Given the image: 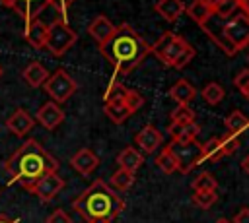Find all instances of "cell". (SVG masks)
<instances>
[{
    "instance_id": "28",
    "label": "cell",
    "mask_w": 249,
    "mask_h": 223,
    "mask_svg": "<svg viewBox=\"0 0 249 223\" xmlns=\"http://www.w3.org/2000/svg\"><path fill=\"white\" fill-rule=\"evenodd\" d=\"M216 188H218V180L210 173H200L193 180V190L195 192H216Z\"/></svg>"
},
{
    "instance_id": "26",
    "label": "cell",
    "mask_w": 249,
    "mask_h": 223,
    "mask_svg": "<svg viewBox=\"0 0 249 223\" xmlns=\"http://www.w3.org/2000/svg\"><path fill=\"white\" fill-rule=\"evenodd\" d=\"M171 122L173 124H179V126H187L191 122H195V111L189 107V105H177L173 111H171Z\"/></svg>"
},
{
    "instance_id": "16",
    "label": "cell",
    "mask_w": 249,
    "mask_h": 223,
    "mask_svg": "<svg viewBox=\"0 0 249 223\" xmlns=\"http://www.w3.org/2000/svg\"><path fill=\"white\" fill-rule=\"evenodd\" d=\"M23 39L37 50L45 48V43H47V23H43L39 17L37 19H31L23 25Z\"/></svg>"
},
{
    "instance_id": "4",
    "label": "cell",
    "mask_w": 249,
    "mask_h": 223,
    "mask_svg": "<svg viewBox=\"0 0 249 223\" xmlns=\"http://www.w3.org/2000/svg\"><path fill=\"white\" fill-rule=\"evenodd\" d=\"M150 52H154L163 64L177 68V70L185 68L195 58L193 45H189L181 35L171 33V31L161 33V37L156 41V45L150 47Z\"/></svg>"
},
{
    "instance_id": "20",
    "label": "cell",
    "mask_w": 249,
    "mask_h": 223,
    "mask_svg": "<svg viewBox=\"0 0 249 223\" xmlns=\"http://www.w3.org/2000/svg\"><path fill=\"white\" fill-rule=\"evenodd\" d=\"M154 10L165 21H177L185 14V4L181 0H158L154 4Z\"/></svg>"
},
{
    "instance_id": "37",
    "label": "cell",
    "mask_w": 249,
    "mask_h": 223,
    "mask_svg": "<svg viewBox=\"0 0 249 223\" xmlns=\"http://www.w3.org/2000/svg\"><path fill=\"white\" fill-rule=\"evenodd\" d=\"M47 2H49V6H53V8L60 14L62 19H66V12H68V8H70L76 0H47Z\"/></svg>"
},
{
    "instance_id": "7",
    "label": "cell",
    "mask_w": 249,
    "mask_h": 223,
    "mask_svg": "<svg viewBox=\"0 0 249 223\" xmlns=\"http://www.w3.org/2000/svg\"><path fill=\"white\" fill-rule=\"evenodd\" d=\"M222 31H224L226 41H228L235 50L245 48V47L249 45V16L243 14L241 10H237L231 17L224 19Z\"/></svg>"
},
{
    "instance_id": "44",
    "label": "cell",
    "mask_w": 249,
    "mask_h": 223,
    "mask_svg": "<svg viewBox=\"0 0 249 223\" xmlns=\"http://www.w3.org/2000/svg\"><path fill=\"white\" fill-rule=\"evenodd\" d=\"M241 169H243V171H245V173L249 175V155H247V157H245V159L241 161Z\"/></svg>"
},
{
    "instance_id": "17",
    "label": "cell",
    "mask_w": 249,
    "mask_h": 223,
    "mask_svg": "<svg viewBox=\"0 0 249 223\" xmlns=\"http://www.w3.org/2000/svg\"><path fill=\"white\" fill-rule=\"evenodd\" d=\"M115 27H117V25H113V21H111L109 17L97 16V17H93V19L89 21L88 33H89V37H91L97 45H101V43H105V41L115 33Z\"/></svg>"
},
{
    "instance_id": "33",
    "label": "cell",
    "mask_w": 249,
    "mask_h": 223,
    "mask_svg": "<svg viewBox=\"0 0 249 223\" xmlns=\"http://www.w3.org/2000/svg\"><path fill=\"white\" fill-rule=\"evenodd\" d=\"M198 132H200V126H198L196 122H191V124H187V126H181V134H179V138H177L173 143H181V145L191 143V142L196 140Z\"/></svg>"
},
{
    "instance_id": "50",
    "label": "cell",
    "mask_w": 249,
    "mask_h": 223,
    "mask_svg": "<svg viewBox=\"0 0 249 223\" xmlns=\"http://www.w3.org/2000/svg\"><path fill=\"white\" fill-rule=\"evenodd\" d=\"M247 58H249V56H247Z\"/></svg>"
},
{
    "instance_id": "32",
    "label": "cell",
    "mask_w": 249,
    "mask_h": 223,
    "mask_svg": "<svg viewBox=\"0 0 249 223\" xmlns=\"http://www.w3.org/2000/svg\"><path fill=\"white\" fill-rule=\"evenodd\" d=\"M126 93H128V87H124L123 83H119L117 80H113V81L109 83V87L105 89L103 101H105V103H107V101H124Z\"/></svg>"
},
{
    "instance_id": "11",
    "label": "cell",
    "mask_w": 249,
    "mask_h": 223,
    "mask_svg": "<svg viewBox=\"0 0 249 223\" xmlns=\"http://www.w3.org/2000/svg\"><path fill=\"white\" fill-rule=\"evenodd\" d=\"M222 25H224V19H220V17H216L214 14L200 25V29L212 39V43L216 45V47H220L228 56H233L237 50L226 41V37H224V31H222Z\"/></svg>"
},
{
    "instance_id": "9",
    "label": "cell",
    "mask_w": 249,
    "mask_h": 223,
    "mask_svg": "<svg viewBox=\"0 0 249 223\" xmlns=\"http://www.w3.org/2000/svg\"><path fill=\"white\" fill-rule=\"evenodd\" d=\"M64 188V180H62V176H58L56 173H47V175H43L37 182H33L29 188H27V192H31L35 198H39L41 202H51L60 190Z\"/></svg>"
},
{
    "instance_id": "42",
    "label": "cell",
    "mask_w": 249,
    "mask_h": 223,
    "mask_svg": "<svg viewBox=\"0 0 249 223\" xmlns=\"http://www.w3.org/2000/svg\"><path fill=\"white\" fill-rule=\"evenodd\" d=\"M86 223H113V219H109V217H93V219H88Z\"/></svg>"
},
{
    "instance_id": "2",
    "label": "cell",
    "mask_w": 249,
    "mask_h": 223,
    "mask_svg": "<svg viewBox=\"0 0 249 223\" xmlns=\"http://www.w3.org/2000/svg\"><path fill=\"white\" fill-rule=\"evenodd\" d=\"M99 52L115 68V74L124 78L150 54V45L128 23H121L115 27V33L99 45Z\"/></svg>"
},
{
    "instance_id": "15",
    "label": "cell",
    "mask_w": 249,
    "mask_h": 223,
    "mask_svg": "<svg viewBox=\"0 0 249 223\" xmlns=\"http://www.w3.org/2000/svg\"><path fill=\"white\" fill-rule=\"evenodd\" d=\"M134 142H136V145H138L144 153H154V151L161 145L163 136H161V132H160L156 126L146 124L142 130H138V132H136Z\"/></svg>"
},
{
    "instance_id": "43",
    "label": "cell",
    "mask_w": 249,
    "mask_h": 223,
    "mask_svg": "<svg viewBox=\"0 0 249 223\" xmlns=\"http://www.w3.org/2000/svg\"><path fill=\"white\" fill-rule=\"evenodd\" d=\"M237 2H239V10L249 16V0H237Z\"/></svg>"
},
{
    "instance_id": "31",
    "label": "cell",
    "mask_w": 249,
    "mask_h": 223,
    "mask_svg": "<svg viewBox=\"0 0 249 223\" xmlns=\"http://www.w3.org/2000/svg\"><path fill=\"white\" fill-rule=\"evenodd\" d=\"M202 157L208 161H220L222 157H226L220 145V138H212L206 143H202Z\"/></svg>"
},
{
    "instance_id": "24",
    "label": "cell",
    "mask_w": 249,
    "mask_h": 223,
    "mask_svg": "<svg viewBox=\"0 0 249 223\" xmlns=\"http://www.w3.org/2000/svg\"><path fill=\"white\" fill-rule=\"evenodd\" d=\"M247 126H249V118H247L241 111H233V112H230L228 118H226V128H228V132H230L231 136L241 134Z\"/></svg>"
},
{
    "instance_id": "45",
    "label": "cell",
    "mask_w": 249,
    "mask_h": 223,
    "mask_svg": "<svg viewBox=\"0 0 249 223\" xmlns=\"http://www.w3.org/2000/svg\"><path fill=\"white\" fill-rule=\"evenodd\" d=\"M0 223H19V219H10L6 215H0Z\"/></svg>"
},
{
    "instance_id": "6",
    "label": "cell",
    "mask_w": 249,
    "mask_h": 223,
    "mask_svg": "<svg viewBox=\"0 0 249 223\" xmlns=\"http://www.w3.org/2000/svg\"><path fill=\"white\" fill-rule=\"evenodd\" d=\"M43 89H45V93L51 97V101L58 105V103L68 101V99L76 93L78 85H76V81L72 80V76H70L66 70L58 68V70H54L53 74H49L47 81L43 83Z\"/></svg>"
},
{
    "instance_id": "5",
    "label": "cell",
    "mask_w": 249,
    "mask_h": 223,
    "mask_svg": "<svg viewBox=\"0 0 249 223\" xmlns=\"http://www.w3.org/2000/svg\"><path fill=\"white\" fill-rule=\"evenodd\" d=\"M76 39H78V35L68 25V21L62 19V17H58L53 23L47 25V43H45V48H49V52L58 58V56H62L76 43Z\"/></svg>"
},
{
    "instance_id": "35",
    "label": "cell",
    "mask_w": 249,
    "mask_h": 223,
    "mask_svg": "<svg viewBox=\"0 0 249 223\" xmlns=\"http://www.w3.org/2000/svg\"><path fill=\"white\" fill-rule=\"evenodd\" d=\"M220 145H222V151L224 155H231L239 149V142H237V136H231V134H224L220 138Z\"/></svg>"
},
{
    "instance_id": "8",
    "label": "cell",
    "mask_w": 249,
    "mask_h": 223,
    "mask_svg": "<svg viewBox=\"0 0 249 223\" xmlns=\"http://www.w3.org/2000/svg\"><path fill=\"white\" fill-rule=\"evenodd\" d=\"M169 149H171L173 155H175L177 171H181V173H185V175H187L191 169H195L196 165H200V163L204 161V157H202V143H198L196 140L191 142V143H185V145H181V143H171Z\"/></svg>"
},
{
    "instance_id": "14",
    "label": "cell",
    "mask_w": 249,
    "mask_h": 223,
    "mask_svg": "<svg viewBox=\"0 0 249 223\" xmlns=\"http://www.w3.org/2000/svg\"><path fill=\"white\" fill-rule=\"evenodd\" d=\"M70 165L74 171H78L84 176H89L97 167H99V157L89 149V147H82L78 149L72 157H70Z\"/></svg>"
},
{
    "instance_id": "1",
    "label": "cell",
    "mask_w": 249,
    "mask_h": 223,
    "mask_svg": "<svg viewBox=\"0 0 249 223\" xmlns=\"http://www.w3.org/2000/svg\"><path fill=\"white\" fill-rule=\"evenodd\" d=\"M4 171L10 180V186L19 184L21 188H29L47 173L58 171V161L33 138L25 140L4 163Z\"/></svg>"
},
{
    "instance_id": "21",
    "label": "cell",
    "mask_w": 249,
    "mask_h": 223,
    "mask_svg": "<svg viewBox=\"0 0 249 223\" xmlns=\"http://www.w3.org/2000/svg\"><path fill=\"white\" fill-rule=\"evenodd\" d=\"M196 95V89L187 81V80H177L171 87H169V97L177 103V105H189Z\"/></svg>"
},
{
    "instance_id": "22",
    "label": "cell",
    "mask_w": 249,
    "mask_h": 223,
    "mask_svg": "<svg viewBox=\"0 0 249 223\" xmlns=\"http://www.w3.org/2000/svg\"><path fill=\"white\" fill-rule=\"evenodd\" d=\"M103 112H105V116L111 120V122H115V124H123L132 112L128 111V107H126V103L124 101H107L105 105H103Z\"/></svg>"
},
{
    "instance_id": "41",
    "label": "cell",
    "mask_w": 249,
    "mask_h": 223,
    "mask_svg": "<svg viewBox=\"0 0 249 223\" xmlns=\"http://www.w3.org/2000/svg\"><path fill=\"white\" fill-rule=\"evenodd\" d=\"M167 134L171 136V140L175 142L177 138H179V134H181V126L179 124H173V122H169V126H167Z\"/></svg>"
},
{
    "instance_id": "39",
    "label": "cell",
    "mask_w": 249,
    "mask_h": 223,
    "mask_svg": "<svg viewBox=\"0 0 249 223\" xmlns=\"http://www.w3.org/2000/svg\"><path fill=\"white\" fill-rule=\"evenodd\" d=\"M233 83H235V87H239L241 93H245L249 89V70H239V74L235 76Z\"/></svg>"
},
{
    "instance_id": "3",
    "label": "cell",
    "mask_w": 249,
    "mask_h": 223,
    "mask_svg": "<svg viewBox=\"0 0 249 223\" xmlns=\"http://www.w3.org/2000/svg\"><path fill=\"white\" fill-rule=\"evenodd\" d=\"M72 207L84 217V221L93 217L115 219L124 209V202L105 180L97 178L72 202Z\"/></svg>"
},
{
    "instance_id": "25",
    "label": "cell",
    "mask_w": 249,
    "mask_h": 223,
    "mask_svg": "<svg viewBox=\"0 0 249 223\" xmlns=\"http://www.w3.org/2000/svg\"><path fill=\"white\" fill-rule=\"evenodd\" d=\"M185 12H187L189 17H191L193 21H196L198 25H202V23L212 16V8H208L206 4H202V2H198V0H193V2L185 8Z\"/></svg>"
},
{
    "instance_id": "12",
    "label": "cell",
    "mask_w": 249,
    "mask_h": 223,
    "mask_svg": "<svg viewBox=\"0 0 249 223\" xmlns=\"http://www.w3.org/2000/svg\"><path fill=\"white\" fill-rule=\"evenodd\" d=\"M35 120H37L43 128L54 130V128H58V126L62 124V120H64V111H62L56 103L49 101V103H43V105L37 109Z\"/></svg>"
},
{
    "instance_id": "36",
    "label": "cell",
    "mask_w": 249,
    "mask_h": 223,
    "mask_svg": "<svg viewBox=\"0 0 249 223\" xmlns=\"http://www.w3.org/2000/svg\"><path fill=\"white\" fill-rule=\"evenodd\" d=\"M124 103H126V107H128L130 112H136V111L144 105V97H142L138 91L128 89V93H126V97H124Z\"/></svg>"
},
{
    "instance_id": "19",
    "label": "cell",
    "mask_w": 249,
    "mask_h": 223,
    "mask_svg": "<svg viewBox=\"0 0 249 223\" xmlns=\"http://www.w3.org/2000/svg\"><path fill=\"white\" fill-rule=\"evenodd\" d=\"M117 165H119V169H124V171H128V173L134 175L144 165V157L140 155L138 149H134L132 145H128V147H124L117 155Z\"/></svg>"
},
{
    "instance_id": "46",
    "label": "cell",
    "mask_w": 249,
    "mask_h": 223,
    "mask_svg": "<svg viewBox=\"0 0 249 223\" xmlns=\"http://www.w3.org/2000/svg\"><path fill=\"white\" fill-rule=\"evenodd\" d=\"M198 2H202V4H206L208 8H214V6L218 4V0H198Z\"/></svg>"
},
{
    "instance_id": "13",
    "label": "cell",
    "mask_w": 249,
    "mask_h": 223,
    "mask_svg": "<svg viewBox=\"0 0 249 223\" xmlns=\"http://www.w3.org/2000/svg\"><path fill=\"white\" fill-rule=\"evenodd\" d=\"M35 126V118L25 111V109H16L8 118H6V128L18 136V138H23L25 134L31 132V128Z\"/></svg>"
},
{
    "instance_id": "48",
    "label": "cell",
    "mask_w": 249,
    "mask_h": 223,
    "mask_svg": "<svg viewBox=\"0 0 249 223\" xmlns=\"http://www.w3.org/2000/svg\"><path fill=\"white\" fill-rule=\"evenodd\" d=\"M243 95H245V97H247V99H249V89H247V91H245V93H243Z\"/></svg>"
},
{
    "instance_id": "27",
    "label": "cell",
    "mask_w": 249,
    "mask_h": 223,
    "mask_svg": "<svg viewBox=\"0 0 249 223\" xmlns=\"http://www.w3.org/2000/svg\"><path fill=\"white\" fill-rule=\"evenodd\" d=\"M156 165L163 173H167V175H171V173L177 171V161H175V155H173V151L169 147H165V149L160 151V155L156 157Z\"/></svg>"
},
{
    "instance_id": "23",
    "label": "cell",
    "mask_w": 249,
    "mask_h": 223,
    "mask_svg": "<svg viewBox=\"0 0 249 223\" xmlns=\"http://www.w3.org/2000/svg\"><path fill=\"white\" fill-rule=\"evenodd\" d=\"M132 184H134V175L128 173V171H124V169H117V171L111 175V178H109V186H111L113 190L124 192V190H128Z\"/></svg>"
},
{
    "instance_id": "18",
    "label": "cell",
    "mask_w": 249,
    "mask_h": 223,
    "mask_svg": "<svg viewBox=\"0 0 249 223\" xmlns=\"http://www.w3.org/2000/svg\"><path fill=\"white\" fill-rule=\"evenodd\" d=\"M21 78H23V81H25L29 87H41V85L47 81V78H49V70H47L41 62L33 60V62H29V64L23 68Z\"/></svg>"
},
{
    "instance_id": "47",
    "label": "cell",
    "mask_w": 249,
    "mask_h": 223,
    "mask_svg": "<svg viewBox=\"0 0 249 223\" xmlns=\"http://www.w3.org/2000/svg\"><path fill=\"white\" fill-rule=\"evenodd\" d=\"M216 223H231V221H228V219H218Z\"/></svg>"
},
{
    "instance_id": "38",
    "label": "cell",
    "mask_w": 249,
    "mask_h": 223,
    "mask_svg": "<svg viewBox=\"0 0 249 223\" xmlns=\"http://www.w3.org/2000/svg\"><path fill=\"white\" fill-rule=\"evenodd\" d=\"M45 223H72V217L64 211V209H54L47 219Z\"/></svg>"
},
{
    "instance_id": "40",
    "label": "cell",
    "mask_w": 249,
    "mask_h": 223,
    "mask_svg": "<svg viewBox=\"0 0 249 223\" xmlns=\"http://www.w3.org/2000/svg\"><path fill=\"white\" fill-rule=\"evenodd\" d=\"M233 223H249V207H241V209L235 213Z\"/></svg>"
},
{
    "instance_id": "10",
    "label": "cell",
    "mask_w": 249,
    "mask_h": 223,
    "mask_svg": "<svg viewBox=\"0 0 249 223\" xmlns=\"http://www.w3.org/2000/svg\"><path fill=\"white\" fill-rule=\"evenodd\" d=\"M0 4L8 10H14L23 19V23L37 19L39 14L49 6L47 0H0Z\"/></svg>"
},
{
    "instance_id": "29",
    "label": "cell",
    "mask_w": 249,
    "mask_h": 223,
    "mask_svg": "<svg viewBox=\"0 0 249 223\" xmlns=\"http://www.w3.org/2000/svg\"><path fill=\"white\" fill-rule=\"evenodd\" d=\"M237 10H239V2L237 0H218V4L212 8V14L216 17H220V19H228Z\"/></svg>"
},
{
    "instance_id": "34",
    "label": "cell",
    "mask_w": 249,
    "mask_h": 223,
    "mask_svg": "<svg viewBox=\"0 0 249 223\" xmlns=\"http://www.w3.org/2000/svg\"><path fill=\"white\" fill-rule=\"evenodd\" d=\"M216 200H218V194H216V192H195V194H193V202H195L198 207H202V209L212 207Z\"/></svg>"
},
{
    "instance_id": "49",
    "label": "cell",
    "mask_w": 249,
    "mask_h": 223,
    "mask_svg": "<svg viewBox=\"0 0 249 223\" xmlns=\"http://www.w3.org/2000/svg\"><path fill=\"white\" fill-rule=\"evenodd\" d=\"M0 78H2V66H0Z\"/></svg>"
},
{
    "instance_id": "30",
    "label": "cell",
    "mask_w": 249,
    "mask_h": 223,
    "mask_svg": "<svg viewBox=\"0 0 249 223\" xmlns=\"http://www.w3.org/2000/svg\"><path fill=\"white\" fill-rule=\"evenodd\" d=\"M202 99L208 103V105H218L222 99H224V87L216 81H210L204 85L202 89Z\"/></svg>"
}]
</instances>
